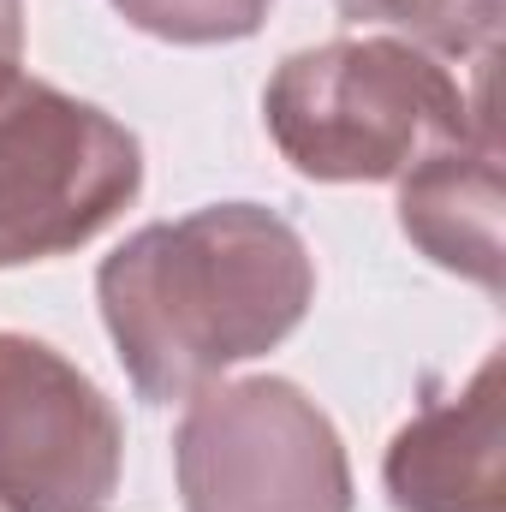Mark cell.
<instances>
[{"label":"cell","mask_w":506,"mask_h":512,"mask_svg":"<svg viewBox=\"0 0 506 512\" xmlns=\"http://www.w3.org/2000/svg\"><path fill=\"white\" fill-rule=\"evenodd\" d=\"M185 512H352V459L334 417L286 376L191 393L173 429Z\"/></svg>","instance_id":"277c9868"},{"label":"cell","mask_w":506,"mask_h":512,"mask_svg":"<svg viewBox=\"0 0 506 512\" xmlns=\"http://www.w3.org/2000/svg\"><path fill=\"white\" fill-rule=\"evenodd\" d=\"M274 0H114V12L131 30L173 42V48H215V42H245L262 30Z\"/></svg>","instance_id":"9c48e42d"},{"label":"cell","mask_w":506,"mask_h":512,"mask_svg":"<svg viewBox=\"0 0 506 512\" xmlns=\"http://www.w3.org/2000/svg\"><path fill=\"white\" fill-rule=\"evenodd\" d=\"M137 191V131L24 66H0V268L84 251Z\"/></svg>","instance_id":"3957f363"},{"label":"cell","mask_w":506,"mask_h":512,"mask_svg":"<svg viewBox=\"0 0 506 512\" xmlns=\"http://www.w3.org/2000/svg\"><path fill=\"white\" fill-rule=\"evenodd\" d=\"M501 215H506V173H501V137L495 120L471 131L465 143L429 155L399 179V227L435 268L483 286L501 298L506 286V245H501Z\"/></svg>","instance_id":"52a82bcc"},{"label":"cell","mask_w":506,"mask_h":512,"mask_svg":"<svg viewBox=\"0 0 506 512\" xmlns=\"http://www.w3.org/2000/svg\"><path fill=\"white\" fill-rule=\"evenodd\" d=\"M120 465L114 399L48 340L0 328V512H108Z\"/></svg>","instance_id":"5b68a950"},{"label":"cell","mask_w":506,"mask_h":512,"mask_svg":"<svg viewBox=\"0 0 506 512\" xmlns=\"http://www.w3.org/2000/svg\"><path fill=\"white\" fill-rule=\"evenodd\" d=\"M96 304L137 399L173 405L274 352L310 316L316 256L262 203H209L131 233L96 268Z\"/></svg>","instance_id":"6da1fadb"},{"label":"cell","mask_w":506,"mask_h":512,"mask_svg":"<svg viewBox=\"0 0 506 512\" xmlns=\"http://www.w3.org/2000/svg\"><path fill=\"white\" fill-rule=\"evenodd\" d=\"M506 382L501 352L453 393L417 405V417L387 441L381 483L393 512H501L506 495Z\"/></svg>","instance_id":"8992f818"},{"label":"cell","mask_w":506,"mask_h":512,"mask_svg":"<svg viewBox=\"0 0 506 512\" xmlns=\"http://www.w3.org/2000/svg\"><path fill=\"white\" fill-rule=\"evenodd\" d=\"M262 120L274 149L316 185H399L465 143L489 102L465 96L435 54L399 36H334L274 66Z\"/></svg>","instance_id":"7a4b0ae2"},{"label":"cell","mask_w":506,"mask_h":512,"mask_svg":"<svg viewBox=\"0 0 506 512\" xmlns=\"http://www.w3.org/2000/svg\"><path fill=\"white\" fill-rule=\"evenodd\" d=\"M334 6H340V18L393 30L399 42H411L435 60L441 54L447 60L489 54V42L501 30V0H334Z\"/></svg>","instance_id":"ba28073f"},{"label":"cell","mask_w":506,"mask_h":512,"mask_svg":"<svg viewBox=\"0 0 506 512\" xmlns=\"http://www.w3.org/2000/svg\"><path fill=\"white\" fill-rule=\"evenodd\" d=\"M24 48V0H0V66H18Z\"/></svg>","instance_id":"30bf717a"}]
</instances>
